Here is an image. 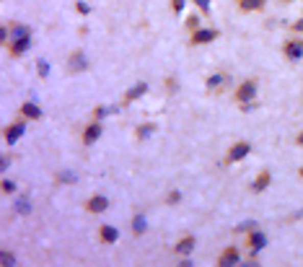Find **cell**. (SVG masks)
<instances>
[{
	"label": "cell",
	"instance_id": "1",
	"mask_svg": "<svg viewBox=\"0 0 303 267\" xmlns=\"http://www.w3.org/2000/svg\"><path fill=\"white\" fill-rule=\"evenodd\" d=\"M234 99L239 101V106H244V104H251V101L257 99V81H254V78H246V81H241V83L236 86V91H234Z\"/></svg>",
	"mask_w": 303,
	"mask_h": 267
},
{
	"label": "cell",
	"instance_id": "2",
	"mask_svg": "<svg viewBox=\"0 0 303 267\" xmlns=\"http://www.w3.org/2000/svg\"><path fill=\"white\" fill-rule=\"evenodd\" d=\"M251 153V143L249 140H236L228 150H225V164H239Z\"/></svg>",
	"mask_w": 303,
	"mask_h": 267
},
{
	"label": "cell",
	"instance_id": "3",
	"mask_svg": "<svg viewBox=\"0 0 303 267\" xmlns=\"http://www.w3.org/2000/svg\"><path fill=\"white\" fill-rule=\"evenodd\" d=\"M246 249L251 252V257H257L262 249H267V234L259 231V228H251V231H246Z\"/></svg>",
	"mask_w": 303,
	"mask_h": 267
},
{
	"label": "cell",
	"instance_id": "4",
	"mask_svg": "<svg viewBox=\"0 0 303 267\" xmlns=\"http://www.w3.org/2000/svg\"><path fill=\"white\" fill-rule=\"evenodd\" d=\"M283 55H285L290 62L303 60V36H293V39H285V44H283Z\"/></svg>",
	"mask_w": 303,
	"mask_h": 267
},
{
	"label": "cell",
	"instance_id": "5",
	"mask_svg": "<svg viewBox=\"0 0 303 267\" xmlns=\"http://www.w3.org/2000/svg\"><path fill=\"white\" fill-rule=\"evenodd\" d=\"M26 122H29V120H24V117H21V120L11 122V125L3 130V138H6V143H8V145H16V143L24 138V132H26Z\"/></svg>",
	"mask_w": 303,
	"mask_h": 267
},
{
	"label": "cell",
	"instance_id": "6",
	"mask_svg": "<svg viewBox=\"0 0 303 267\" xmlns=\"http://www.w3.org/2000/svg\"><path fill=\"white\" fill-rule=\"evenodd\" d=\"M218 36H220L218 29H205V26H200L197 31L189 34V42H192L195 47H200V44H210V42H215Z\"/></svg>",
	"mask_w": 303,
	"mask_h": 267
},
{
	"label": "cell",
	"instance_id": "7",
	"mask_svg": "<svg viewBox=\"0 0 303 267\" xmlns=\"http://www.w3.org/2000/svg\"><path fill=\"white\" fill-rule=\"evenodd\" d=\"M228 81H231V75L228 73H213V75H207V81H205V88L210 91V94H220L225 86H228Z\"/></svg>",
	"mask_w": 303,
	"mask_h": 267
},
{
	"label": "cell",
	"instance_id": "8",
	"mask_svg": "<svg viewBox=\"0 0 303 267\" xmlns=\"http://www.w3.org/2000/svg\"><path fill=\"white\" fill-rule=\"evenodd\" d=\"M101 132H104V127H101V122H99V120H94V122H88V125L83 127V135H81V140H83V145H94V143H99V138H101Z\"/></svg>",
	"mask_w": 303,
	"mask_h": 267
},
{
	"label": "cell",
	"instance_id": "9",
	"mask_svg": "<svg viewBox=\"0 0 303 267\" xmlns=\"http://www.w3.org/2000/svg\"><path fill=\"white\" fill-rule=\"evenodd\" d=\"M106 210H109V200H106L104 195H94V197L86 200V213L101 215V213H106Z\"/></svg>",
	"mask_w": 303,
	"mask_h": 267
},
{
	"label": "cell",
	"instance_id": "10",
	"mask_svg": "<svg viewBox=\"0 0 303 267\" xmlns=\"http://www.w3.org/2000/svg\"><path fill=\"white\" fill-rule=\"evenodd\" d=\"M241 262V252L236 249V247H225L223 252H220V257H218V264L220 267H234V264H239Z\"/></svg>",
	"mask_w": 303,
	"mask_h": 267
},
{
	"label": "cell",
	"instance_id": "11",
	"mask_svg": "<svg viewBox=\"0 0 303 267\" xmlns=\"http://www.w3.org/2000/svg\"><path fill=\"white\" fill-rule=\"evenodd\" d=\"M18 117H24V120H42V117H44V112H42V106H39V104H34V101H24V104H21V109H18Z\"/></svg>",
	"mask_w": 303,
	"mask_h": 267
},
{
	"label": "cell",
	"instance_id": "12",
	"mask_svg": "<svg viewBox=\"0 0 303 267\" xmlns=\"http://www.w3.org/2000/svg\"><path fill=\"white\" fill-rule=\"evenodd\" d=\"M86 68H88V60H86V55H83V52H78V50H75V52L67 57V70H70L73 75L83 73Z\"/></svg>",
	"mask_w": 303,
	"mask_h": 267
},
{
	"label": "cell",
	"instance_id": "13",
	"mask_svg": "<svg viewBox=\"0 0 303 267\" xmlns=\"http://www.w3.org/2000/svg\"><path fill=\"white\" fill-rule=\"evenodd\" d=\"M99 241H101V244H117V241H120V228L104 223V226L99 228Z\"/></svg>",
	"mask_w": 303,
	"mask_h": 267
},
{
	"label": "cell",
	"instance_id": "14",
	"mask_svg": "<svg viewBox=\"0 0 303 267\" xmlns=\"http://www.w3.org/2000/svg\"><path fill=\"white\" fill-rule=\"evenodd\" d=\"M145 94H148V83H145V81H137L135 86H130V91L125 94V101H122V104H132V101L143 99Z\"/></svg>",
	"mask_w": 303,
	"mask_h": 267
},
{
	"label": "cell",
	"instance_id": "15",
	"mask_svg": "<svg viewBox=\"0 0 303 267\" xmlns=\"http://www.w3.org/2000/svg\"><path fill=\"white\" fill-rule=\"evenodd\" d=\"M8 50H11L13 57H24V55L31 50V36H24V39H13V42L8 44Z\"/></svg>",
	"mask_w": 303,
	"mask_h": 267
},
{
	"label": "cell",
	"instance_id": "16",
	"mask_svg": "<svg viewBox=\"0 0 303 267\" xmlns=\"http://www.w3.org/2000/svg\"><path fill=\"white\" fill-rule=\"evenodd\" d=\"M270 182H272V174H270V171H259V174H257V179L251 182V192H254V195L264 192V189L270 187Z\"/></svg>",
	"mask_w": 303,
	"mask_h": 267
},
{
	"label": "cell",
	"instance_id": "17",
	"mask_svg": "<svg viewBox=\"0 0 303 267\" xmlns=\"http://www.w3.org/2000/svg\"><path fill=\"white\" fill-rule=\"evenodd\" d=\"M264 6H267V0H239V8H241L244 13H257V11H262Z\"/></svg>",
	"mask_w": 303,
	"mask_h": 267
},
{
	"label": "cell",
	"instance_id": "18",
	"mask_svg": "<svg viewBox=\"0 0 303 267\" xmlns=\"http://www.w3.org/2000/svg\"><path fill=\"white\" fill-rule=\"evenodd\" d=\"M192 249H195V236L179 239V244H176V254L179 257H189V254H192Z\"/></svg>",
	"mask_w": 303,
	"mask_h": 267
},
{
	"label": "cell",
	"instance_id": "19",
	"mask_svg": "<svg viewBox=\"0 0 303 267\" xmlns=\"http://www.w3.org/2000/svg\"><path fill=\"white\" fill-rule=\"evenodd\" d=\"M145 231H148V220H145V215L137 213V215L132 218V236H143Z\"/></svg>",
	"mask_w": 303,
	"mask_h": 267
},
{
	"label": "cell",
	"instance_id": "20",
	"mask_svg": "<svg viewBox=\"0 0 303 267\" xmlns=\"http://www.w3.org/2000/svg\"><path fill=\"white\" fill-rule=\"evenodd\" d=\"M11 36L13 39H24V36H31V29L26 24H13L11 26Z\"/></svg>",
	"mask_w": 303,
	"mask_h": 267
},
{
	"label": "cell",
	"instance_id": "21",
	"mask_svg": "<svg viewBox=\"0 0 303 267\" xmlns=\"http://www.w3.org/2000/svg\"><path fill=\"white\" fill-rule=\"evenodd\" d=\"M156 130H158L156 125H140V127L135 130V135H137L140 140H148L150 135H156Z\"/></svg>",
	"mask_w": 303,
	"mask_h": 267
},
{
	"label": "cell",
	"instance_id": "22",
	"mask_svg": "<svg viewBox=\"0 0 303 267\" xmlns=\"http://www.w3.org/2000/svg\"><path fill=\"white\" fill-rule=\"evenodd\" d=\"M13 208H16L18 215H29V213H31V203H29V197H18Z\"/></svg>",
	"mask_w": 303,
	"mask_h": 267
},
{
	"label": "cell",
	"instance_id": "23",
	"mask_svg": "<svg viewBox=\"0 0 303 267\" xmlns=\"http://www.w3.org/2000/svg\"><path fill=\"white\" fill-rule=\"evenodd\" d=\"M0 264H3V267H13L16 264V254L8 252V249H3V252H0Z\"/></svg>",
	"mask_w": 303,
	"mask_h": 267
},
{
	"label": "cell",
	"instance_id": "24",
	"mask_svg": "<svg viewBox=\"0 0 303 267\" xmlns=\"http://www.w3.org/2000/svg\"><path fill=\"white\" fill-rule=\"evenodd\" d=\"M0 189H3V195H13L16 189H18V184H16L13 179H3V184H0Z\"/></svg>",
	"mask_w": 303,
	"mask_h": 267
},
{
	"label": "cell",
	"instance_id": "25",
	"mask_svg": "<svg viewBox=\"0 0 303 267\" xmlns=\"http://www.w3.org/2000/svg\"><path fill=\"white\" fill-rule=\"evenodd\" d=\"M184 26H187V31H189V34L197 31V29H200V16H189V18L184 21Z\"/></svg>",
	"mask_w": 303,
	"mask_h": 267
},
{
	"label": "cell",
	"instance_id": "26",
	"mask_svg": "<svg viewBox=\"0 0 303 267\" xmlns=\"http://www.w3.org/2000/svg\"><path fill=\"white\" fill-rule=\"evenodd\" d=\"M166 203L169 205H179L181 203V189H171V192L166 195Z\"/></svg>",
	"mask_w": 303,
	"mask_h": 267
},
{
	"label": "cell",
	"instance_id": "27",
	"mask_svg": "<svg viewBox=\"0 0 303 267\" xmlns=\"http://www.w3.org/2000/svg\"><path fill=\"white\" fill-rule=\"evenodd\" d=\"M184 8H187V0H171V11L174 13H184Z\"/></svg>",
	"mask_w": 303,
	"mask_h": 267
},
{
	"label": "cell",
	"instance_id": "28",
	"mask_svg": "<svg viewBox=\"0 0 303 267\" xmlns=\"http://www.w3.org/2000/svg\"><path fill=\"white\" fill-rule=\"evenodd\" d=\"M36 70H39V75H42V78H47V75H50V62H47V60H39Z\"/></svg>",
	"mask_w": 303,
	"mask_h": 267
},
{
	"label": "cell",
	"instance_id": "29",
	"mask_svg": "<svg viewBox=\"0 0 303 267\" xmlns=\"http://www.w3.org/2000/svg\"><path fill=\"white\" fill-rule=\"evenodd\" d=\"M195 3H197V8L202 13H210V3H213V0H195Z\"/></svg>",
	"mask_w": 303,
	"mask_h": 267
},
{
	"label": "cell",
	"instance_id": "30",
	"mask_svg": "<svg viewBox=\"0 0 303 267\" xmlns=\"http://www.w3.org/2000/svg\"><path fill=\"white\" fill-rule=\"evenodd\" d=\"M75 11H78L81 16H88L91 8H88V3H81V0H78V3H75Z\"/></svg>",
	"mask_w": 303,
	"mask_h": 267
},
{
	"label": "cell",
	"instance_id": "31",
	"mask_svg": "<svg viewBox=\"0 0 303 267\" xmlns=\"http://www.w3.org/2000/svg\"><path fill=\"white\" fill-rule=\"evenodd\" d=\"M106 112H109L106 106H96V109H94V120H101V117H104Z\"/></svg>",
	"mask_w": 303,
	"mask_h": 267
},
{
	"label": "cell",
	"instance_id": "32",
	"mask_svg": "<svg viewBox=\"0 0 303 267\" xmlns=\"http://www.w3.org/2000/svg\"><path fill=\"white\" fill-rule=\"evenodd\" d=\"M57 182H67V184H70V182H75V179H73V174L65 171V174H57Z\"/></svg>",
	"mask_w": 303,
	"mask_h": 267
},
{
	"label": "cell",
	"instance_id": "33",
	"mask_svg": "<svg viewBox=\"0 0 303 267\" xmlns=\"http://www.w3.org/2000/svg\"><path fill=\"white\" fill-rule=\"evenodd\" d=\"M293 31H295V34H303V16H300V18L293 24Z\"/></svg>",
	"mask_w": 303,
	"mask_h": 267
},
{
	"label": "cell",
	"instance_id": "34",
	"mask_svg": "<svg viewBox=\"0 0 303 267\" xmlns=\"http://www.w3.org/2000/svg\"><path fill=\"white\" fill-rule=\"evenodd\" d=\"M11 166V156H3V161H0V171H8Z\"/></svg>",
	"mask_w": 303,
	"mask_h": 267
},
{
	"label": "cell",
	"instance_id": "35",
	"mask_svg": "<svg viewBox=\"0 0 303 267\" xmlns=\"http://www.w3.org/2000/svg\"><path fill=\"white\" fill-rule=\"evenodd\" d=\"M295 143H298V145H300V148H303V130H300V132H298V138H295Z\"/></svg>",
	"mask_w": 303,
	"mask_h": 267
},
{
	"label": "cell",
	"instance_id": "36",
	"mask_svg": "<svg viewBox=\"0 0 303 267\" xmlns=\"http://www.w3.org/2000/svg\"><path fill=\"white\" fill-rule=\"evenodd\" d=\"M280 3H295V0H280Z\"/></svg>",
	"mask_w": 303,
	"mask_h": 267
},
{
	"label": "cell",
	"instance_id": "37",
	"mask_svg": "<svg viewBox=\"0 0 303 267\" xmlns=\"http://www.w3.org/2000/svg\"><path fill=\"white\" fill-rule=\"evenodd\" d=\"M298 174H300V176H303V166H300V169H298Z\"/></svg>",
	"mask_w": 303,
	"mask_h": 267
}]
</instances>
